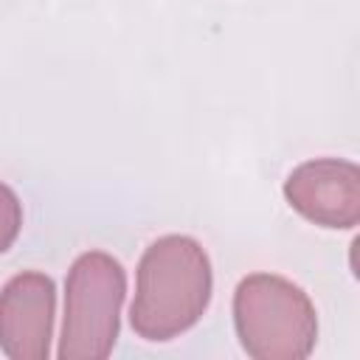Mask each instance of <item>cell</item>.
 <instances>
[{
	"instance_id": "1",
	"label": "cell",
	"mask_w": 360,
	"mask_h": 360,
	"mask_svg": "<svg viewBox=\"0 0 360 360\" xmlns=\"http://www.w3.org/2000/svg\"><path fill=\"white\" fill-rule=\"evenodd\" d=\"M211 290V259L197 239L183 233L155 239L143 250L135 273L132 332L152 343L188 332L208 309Z\"/></svg>"
},
{
	"instance_id": "2",
	"label": "cell",
	"mask_w": 360,
	"mask_h": 360,
	"mask_svg": "<svg viewBox=\"0 0 360 360\" xmlns=\"http://www.w3.org/2000/svg\"><path fill=\"white\" fill-rule=\"evenodd\" d=\"M233 326L253 360H304L318 340L315 304L276 273H250L236 284Z\"/></svg>"
},
{
	"instance_id": "3",
	"label": "cell",
	"mask_w": 360,
	"mask_h": 360,
	"mask_svg": "<svg viewBox=\"0 0 360 360\" xmlns=\"http://www.w3.org/2000/svg\"><path fill=\"white\" fill-rule=\"evenodd\" d=\"M124 295L127 273L121 262L104 250L82 253L65 278V315L56 354L62 360L110 357L121 329Z\"/></svg>"
},
{
	"instance_id": "4",
	"label": "cell",
	"mask_w": 360,
	"mask_h": 360,
	"mask_svg": "<svg viewBox=\"0 0 360 360\" xmlns=\"http://www.w3.org/2000/svg\"><path fill=\"white\" fill-rule=\"evenodd\" d=\"M287 202L321 228L349 231L360 222V169L340 158H315L284 180Z\"/></svg>"
},
{
	"instance_id": "5",
	"label": "cell",
	"mask_w": 360,
	"mask_h": 360,
	"mask_svg": "<svg viewBox=\"0 0 360 360\" xmlns=\"http://www.w3.org/2000/svg\"><path fill=\"white\" fill-rule=\"evenodd\" d=\"M56 315L53 278L39 270L17 273L0 290V352L11 360H45L51 354Z\"/></svg>"
},
{
	"instance_id": "6",
	"label": "cell",
	"mask_w": 360,
	"mask_h": 360,
	"mask_svg": "<svg viewBox=\"0 0 360 360\" xmlns=\"http://www.w3.org/2000/svg\"><path fill=\"white\" fill-rule=\"evenodd\" d=\"M20 228H22L20 197L6 183H0V253H6L14 245V239L20 236Z\"/></svg>"
}]
</instances>
